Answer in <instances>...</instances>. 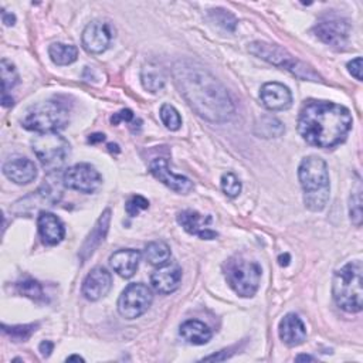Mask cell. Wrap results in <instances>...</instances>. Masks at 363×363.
<instances>
[{"label":"cell","mask_w":363,"mask_h":363,"mask_svg":"<svg viewBox=\"0 0 363 363\" xmlns=\"http://www.w3.org/2000/svg\"><path fill=\"white\" fill-rule=\"evenodd\" d=\"M0 71H1V84H3V94H7L13 86L18 82V74L16 67L6 58L0 62Z\"/></svg>","instance_id":"83f0119b"},{"label":"cell","mask_w":363,"mask_h":363,"mask_svg":"<svg viewBox=\"0 0 363 363\" xmlns=\"http://www.w3.org/2000/svg\"><path fill=\"white\" fill-rule=\"evenodd\" d=\"M153 301L152 291L142 282L129 284L118 299V312L125 319H136L143 315Z\"/></svg>","instance_id":"9c48e42d"},{"label":"cell","mask_w":363,"mask_h":363,"mask_svg":"<svg viewBox=\"0 0 363 363\" xmlns=\"http://www.w3.org/2000/svg\"><path fill=\"white\" fill-rule=\"evenodd\" d=\"M40 353L44 356V357H48L54 349V343L50 342V340H44L40 343Z\"/></svg>","instance_id":"74e56055"},{"label":"cell","mask_w":363,"mask_h":363,"mask_svg":"<svg viewBox=\"0 0 363 363\" xmlns=\"http://www.w3.org/2000/svg\"><path fill=\"white\" fill-rule=\"evenodd\" d=\"M38 234L44 244L55 245L60 244L65 235V228L62 221L52 213L41 211L37 217Z\"/></svg>","instance_id":"ac0fdd59"},{"label":"cell","mask_w":363,"mask_h":363,"mask_svg":"<svg viewBox=\"0 0 363 363\" xmlns=\"http://www.w3.org/2000/svg\"><path fill=\"white\" fill-rule=\"evenodd\" d=\"M50 58L57 65H68L72 64L78 57V48L72 44L54 43L48 48Z\"/></svg>","instance_id":"d4e9b609"},{"label":"cell","mask_w":363,"mask_h":363,"mask_svg":"<svg viewBox=\"0 0 363 363\" xmlns=\"http://www.w3.org/2000/svg\"><path fill=\"white\" fill-rule=\"evenodd\" d=\"M259 98L269 111H285L292 105V94L288 86L279 82H267L261 86Z\"/></svg>","instance_id":"9a60e30c"},{"label":"cell","mask_w":363,"mask_h":363,"mask_svg":"<svg viewBox=\"0 0 363 363\" xmlns=\"http://www.w3.org/2000/svg\"><path fill=\"white\" fill-rule=\"evenodd\" d=\"M298 179L303 190V203L312 211L325 208L329 200L328 164L318 156H306L298 167Z\"/></svg>","instance_id":"3957f363"},{"label":"cell","mask_w":363,"mask_h":363,"mask_svg":"<svg viewBox=\"0 0 363 363\" xmlns=\"http://www.w3.org/2000/svg\"><path fill=\"white\" fill-rule=\"evenodd\" d=\"M159 115H160V119H162L163 125H164L167 129H170V130H177V129L180 128V125H182V118H180V115H179V112H177V109H176L174 106H172V105H169V104L162 105Z\"/></svg>","instance_id":"f1b7e54d"},{"label":"cell","mask_w":363,"mask_h":363,"mask_svg":"<svg viewBox=\"0 0 363 363\" xmlns=\"http://www.w3.org/2000/svg\"><path fill=\"white\" fill-rule=\"evenodd\" d=\"M140 81L145 89H147L149 92H157L164 86L166 77L162 68H159L155 64H147L142 68Z\"/></svg>","instance_id":"cb8c5ba5"},{"label":"cell","mask_w":363,"mask_h":363,"mask_svg":"<svg viewBox=\"0 0 363 363\" xmlns=\"http://www.w3.org/2000/svg\"><path fill=\"white\" fill-rule=\"evenodd\" d=\"M313 30L323 43L333 47H343L349 38L350 26L343 18L329 17L319 21Z\"/></svg>","instance_id":"8fae6325"},{"label":"cell","mask_w":363,"mask_h":363,"mask_svg":"<svg viewBox=\"0 0 363 363\" xmlns=\"http://www.w3.org/2000/svg\"><path fill=\"white\" fill-rule=\"evenodd\" d=\"M284 132H285V128H284L282 122L279 119L274 118V116H269V115L261 116L255 122V126H254V133L258 135L259 138H265V139L278 138Z\"/></svg>","instance_id":"484cf974"},{"label":"cell","mask_w":363,"mask_h":363,"mask_svg":"<svg viewBox=\"0 0 363 363\" xmlns=\"http://www.w3.org/2000/svg\"><path fill=\"white\" fill-rule=\"evenodd\" d=\"M133 119V112L130 109H122L111 116V123L118 125L121 122H130Z\"/></svg>","instance_id":"d590c367"},{"label":"cell","mask_w":363,"mask_h":363,"mask_svg":"<svg viewBox=\"0 0 363 363\" xmlns=\"http://www.w3.org/2000/svg\"><path fill=\"white\" fill-rule=\"evenodd\" d=\"M248 51L267 62L281 67L286 71H289L292 75H295L299 79L305 81H320L319 74L308 64L299 61L294 55H291L285 48L277 45V44H269L264 41H254L248 45Z\"/></svg>","instance_id":"5b68a950"},{"label":"cell","mask_w":363,"mask_h":363,"mask_svg":"<svg viewBox=\"0 0 363 363\" xmlns=\"http://www.w3.org/2000/svg\"><path fill=\"white\" fill-rule=\"evenodd\" d=\"M295 360H298V362H301V360H313V357L308 356V354H299Z\"/></svg>","instance_id":"ee69618b"},{"label":"cell","mask_w":363,"mask_h":363,"mask_svg":"<svg viewBox=\"0 0 363 363\" xmlns=\"http://www.w3.org/2000/svg\"><path fill=\"white\" fill-rule=\"evenodd\" d=\"M88 140H89L91 143H95V142H102V140H105V135H104V133H94V135H89Z\"/></svg>","instance_id":"ab89813d"},{"label":"cell","mask_w":363,"mask_h":363,"mask_svg":"<svg viewBox=\"0 0 363 363\" xmlns=\"http://www.w3.org/2000/svg\"><path fill=\"white\" fill-rule=\"evenodd\" d=\"M261 272L262 271L258 262L235 257L227 262L225 279L237 295L250 298L259 286Z\"/></svg>","instance_id":"ba28073f"},{"label":"cell","mask_w":363,"mask_h":363,"mask_svg":"<svg viewBox=\"0 0 363 363\" xmlns=\"http://www.w3.org/2000/svg\"><path fill=\"white\" fill-rule=\"evenodd\" d=\"M65 360H67V362H72V360H77V362H84V359H82L81 356H78V354H72V356H68Z\"/></svg>","instance_id":"7bdbcfd3"},{"label":"cell","mask_w":363,"mask_h":363,"mask_svg":"<svg viewBox=\"0 0 363 363\" xmlns=\"http://www.w3.org/2000/svg\"><path fill=\"white\" fill-rule=\"evenodd\" d=\"M350 111L328 101H308L298 116V132L318 147H333L342 143L352 129Z\"/></svg>","instance_id":"7a4b0ae2"},{"label":"cell","mask_w":363,"mask_h":363,"mask_svg":"<svg viewBox=\"0 0 363 363\" xmlns=\"http://www.w3.org/2000/svg\"><path fill=\"white\" fill-rule=\"evenodd\" d=\"M112 286L111 272L104 267L92 268L82 281V295L89 301H98L105 296Z\"/></svg>","instance_id":"4fadbf2b"},{"label":"cell","mask_w":363,"mask_h":363,"mask_svg":"<svg viewBox=\"0 0 363 363\" xmlns=\"http://www.w3.org/2000/svg\"><path fill=\"white\" fill-rule=\"evenodd\" d=\"M173 78L189 106L203 119L224 123L234 115L227 88L201 65L179 61L173 68Z\"/></svg>","instance_id":"6da1fadb"},{"label":"cell","mask_w":363,"mask_h":363,"mask_svg":"<svg viewBox=\"0 0 363 363\" xmlns=\"http://www.w3.org/2000/svg\"><path fill=\"white\" fill-rule=\"evenodd\" d=\"M211 14L214 16V18L217 20V23H220L221 26H224L225 28H230L233 30L235 27V18L233 14L227 13L225 10H213Z\"/></svg>","instance_id":"e575fe53"},{"label":"cell","mask_w":363,"mask_h":363,"mask_svg":"<svg viewBox=\"0 0 363 363\" xmlns=\"http://www.w3.org/2000/svg\"><path fill=\"white\" fill-rule=\"evenodd\" d=\"M140 261V252L132 248H123L115 251L109 257V264L112 269L122 278H130L135 275Z\"/></svg>","instance_id":"44dd1931"},{"label":"cell","mask_w":363,"mask_h":363,"mask_svg":"<svg viewBox=\"0 0 363 363\" xmlns=\"http://www.w3.org/2000/svg\"><path fill=\"white\" fill-rule=\"evenodd\" d=\"M3 106H11L13 105V98L11 96H7V94H3Z\"/></svg>","instance_id":"b9f144b4"},{"label":"cell","mask_w":363,"mask_h":363,"mask_svg":"<svg viewBox=\"0 0 363 363\" xmlns=\"http://www.w3.org/2000/svg\"><path fill=\"white\" fill-rule=\"evenodd\" d=\"M349 213H350V220L354 225L362 224V189L357 186L356 190H353L350 196V203H349Z\"/></svg>","instance_id":"1f68e13d"},{"label":"cell","mask_w":363,"mask_h":363,"mask_svg":"<svg viewBox=\"0 0 363 363\" xmlns=\"http://www.w3.org/2000/svg\"><path fill=\"white\" fill-rule=\"evenodd\" d=\"M1 329L6 335H9L16 342H24L31 336L35 330V325H17V326H6L1 325Z\"/></svg>","instance_id":"f546056e"},{"label":"cell","mask_w":363,"mask_h":363,"mask_svg":"<svg viewBox=\"0 0 363 363\" xmlns=\"http://www.w3.org/2000/svg\"><path fill=\"white\" fill-rule=\"evenodd\" d=\"M182 268L177 264H164L150 275V284L159 294H172L180 286Z\"/></svg>","instance_id":"e0dca14e"},{"label":"cell","mask_w":363,"mask_h":363,"mask_svg":"<svg viewBox=\"0 0 363 363\" xmlns=\"http://www.w3.org/2000/svg\"><path fill=\"white\" fill-rule=\"evenodd\" d=\"M62 184L81 193H94L102 184L99 172L89 163H77L62 174Z\"/></svg>","instance_id":"30bf717a"},{"label":"cell","mask_w":363,"mask_h":363,"mask_svg":"<svg viewBox=\"0 0 363 363\" xmlns=\"http://www.w3.org/2000/svg\"><path fill=\"white\" fill-rule=\"evenodd\" d=\"M35 157L47 170H58L69 156V143L58 132L38 133L31 139Z\"/></svg>","instance_id":"52a82bcc"},{"label":"cell","mask_w":363,"mask_h":363,"mask_svg":"<svg viewBox=\"0 0 363 363\" xmlns=\"http://www.w3.org/2000/svg\"><path fill=\"white\" fill-rule=\"evenodd\" d=\"M145 257L150 265L162 267L170 259V248L163 241H152L145 247Z\"/></svg>","instance_id":"4316f807"},{"label":"cell","mask_w":363,"mask_h":363,"mask_svg":"<svg viewBox=\"0 0 363 363\" xmlns=\"http://www.w3.org/2000/svg\"><path fill=\"white\" fill-rule=\"evenodd\" d=\"M180 335L187 343L197 346L207 343L213 336L210 328L197 319H189L183 322L180 326Z\"/></svg>","instance_id":"603a6c76"},{"label":"cell","mask_w":363,"mask_h":363,"mask_svg":"<svg viewBox=\"0 0 363 363\" xmlns=\"http://www.w3.org/2000/svg\"><path fill=\"white\" fill-rule=\"evenodd\" d=\"M1 20H3V23H4L6 26H13V24L16 23V17H14V14L7 13L6 10H3V11H1Z\"/></svg>","instance_id":"f35d334b"},{"label":"cell","mask_w":363,"mask_h":363,"mask_svg":"<svg viewBox=\"0 0 363 363\" xmlns=\"http://www.w3.org/2000/svg\"><path fill=\"white\" fill-rule=\"evenodd\" d=\"M221 189L225 196L234 199L241 191V182L238 180V177L234 173L227 172L221 176Z\"/></svg>","instance_id":"4dcf8cb0"},{"label":"cell","mask_w":363,"mask_h":363,"mask_svg":"<svg viewBox=\"0 0 363 363\" xmlns=\"http://www.w3.org/2000/svg\"><path fill=\"white\" fill-rule=\"evenodd\" d=\"M278 333L281 340L288 346H298L306 339V328L295 313H288L281 319Z\"/></svg>","instance_id":"ffe728a7"},{"label":"cell","mask_w":363,"mask_h":363,"mask_svg":"<svg viewBox=\"0 0 363 363\" xmlns=\"http://www.w3.org/2000/svg\"><path fill=\"white\" fill-rule=\"evenodd\" d=\"M112 40V31L106 23L92 21L82 31V47L91 54L104 52Z\"/></svg>","instance_id":"7c38bea8"},{"label":"cell","mask_w":363,"mask_h":363,"mask_svg":"<svg viewBox=\"0 0 363 363\" xmlns=\"http://www.w3.org/2000/svg\"><path fill=\"white\" fill-rule=\"evenodd\" d=\"M279 265L282 267H286L289 264V255L288 254H284V255H279Z\"/></svg>","instance_id":"60d3db41"},{"label":"cell","mask_w":363,"mask_h":363,"mask_svg":"<svg viewBox=\"0 0 363 363\" xmlns=\"http://www.w3.org/2000/svg\"><path fill=\"white\" fill-rule=\"evenodd\" d=\"M147 207H149L147 199H145L143 196H139V194L129 197L125 204V210H126L128 216H130V217H136L140 211L146 210Z\"/></svg>","instance_id":"836d02e7"},{"label":"cell","mask_w":363,"mask_h":363,"mask_svg":"<svg viewBox=\"0 0 363 363\" xmlns=\"http://www.w3.org/2000/svg\"><path fill=\"white\" fill-rule=\"evenodd\" d=\"M68 121V111L61 102L57 101H41L31 105L23 119L21 123L26 129L34 130L37 133L44 132H57L64 128Z\"/></svg>","instance_id":"8992f818"},{"label":"cell","mask_w":363,"mask_h":363,"mask_svg":"<svg viewBox=\"0 0 363 363\" xmlns=\"http://www.w3.org/2000/svg\"><path fill=\"white\" fill-rule=\"evenodd\" d=\"M3 173L16 184H28L37 177V166L27 157H17L3 164Z\"/></svg>","instance_id":"d6986e66"},{"label":"cell","mask_w":363,"mask_h":363,"mask_svg":"<svg viewBox=\"0 0 363 363\" xmlns=\"http://www.w3.org/2000/svg\"><path fill=\"white\" fill-rule=\"evenodd\" d=\"M349 72L359 81H362V57H356L354 60L347 62Z\"/></svg>","instance_id":"8d00e7d4"},{"label":"cell","mask_w":363,"mask_h":363,"mask_svg":"<svg viewBox=\"0 0 363 363\" xmlns=\"http://www.w3.org/2000/svg\"><path fill=\"white\" fill-rule=\"evenodd\" d=\"M362 262L350 261L337 269L332 281V295L336 305L349 312L356 313L363 306V291H362Z\"/></svg>","instance_id":"277c9868"},{"label":"cell","mask_w":363,"mask_h":363,"mask_svg":"<svg viewBox=\"0 0 363 363\" xmlns=\"http://www.w3.org/2000/svg\"><path fill=\"white\" fill-rule=\"evenodd\" d=\"M177 223L193 235H197L203 240H213L217 237V233L210 228L211 217L203 216L194 210H184L179 213Z\"/></svg>","instance_id":"2e32d148"},{"label":"cell","mask_w":363,"mask_h":363,"mask_svg":"<svg viewBox=\"0 0 363 363\" xmlns=\"http://www.w3.org/2000/svg\"><path fill=\"white\" fill-rule=\"evenodd\" d=\"M18 292L24 296H28L31 299H41L43 298V288L41 285L34 279H26L17 284Z\"/></svg>","instance_id":"d6a6232c"},{"label":"cell","mask_w":363,"mask_h":363,"mask_svg":"<svg viewBox=\"0 0 363 363\" xmlns=\"http://www.w3.org/2000/svg\"><path fill=\"white\" fill-rule=\"evenodd\" d=\"M108 147H109V152H113V150H115L116 153L119 152V146H118L116 143H109V145H108Z\"/></svg>","instance_id":"f6af8a7d"},{"label":"cell","mask_w":363,"mask_h":363,"mask_svg":"<svg viewBox=\"0 0 363 363\" xmlns=\"http://www.w3.org/2000/svg\"><path fill=\"white\" fill-rule=\"evenodd\" d=\"M149 169H150V173L159 182H162L164 186H167L169 189H172L177 193L186 194L193 189V183H191L190 179H187L186 176L176 174V173L170 172L166 159L157 157V159L152 160L150 164H149Z\"/></svg>","instance_id":"5bb4252c"},{"label":"cell","mask_w":363,"mask_h":363,"mask_svg":"<svg viewBox=\"0 0 363 363\" xmlns=\"http://www.w3.org/2000/svg\"><path fill=\"white\" fill-rule=\"evenodd\" d=\"M109 221H111V210L106 208L98 218V221L95 223L94 228L91 230V233L88 234L85 242L82 244L81 250H79V257L82 259V262L96 250V247L104 241L106 233H108V227H109Z\"/></svg>","instance_id":"7402d4cb"}]
</instances>
